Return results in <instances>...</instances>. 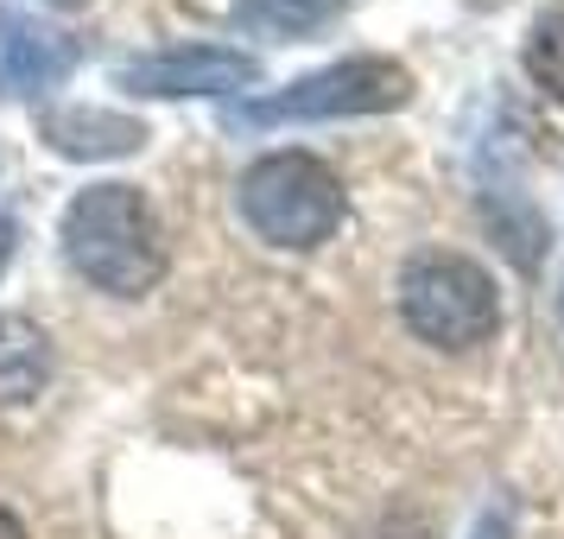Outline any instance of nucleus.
<instances>
[{
  "label": "nucleus",
  "instance_id": "nucleus-12",
  "mask_svg": "<svg viewBox=\"0 0 564 539\" xmlns=\"http://www.w3.org/2000/svg\"><path fill=\"white\" fill-rule=\"evenodd\" d=\"M20 255V223L13 216H0V273H7V260Z\"/></svg>",
  "mask_w": 564,
  "mask_h": 539
},
{
  "label": "nucleus",
  "instance_id": "nucleus-2",
  "mask_svg": "<svg viewBox=\"0 0 564 539\" xmlns=\"http://www.w3.org/2000/svg\"><path fill=\"white\" fill-rule=\"evenodd\" d=\"M235 204H241V223H248L260 241L299 255V248H317V241H330V235L343 229L349 197H343V179H336L324 159L267 153L241 172Z\"/></svg>",
  "mask_w": 564,
  "mask_h": 539
},
{
  "label": "nucleus",
  "instance_id": "nucleus-14",
  "mask_svg": "<svg viewBox=\"0 0 564 539\" xmlns=\"http://www.w3.org/2000/svg\"><path fill=\"white\" fill-rule=\"evenodd\" d=\"M52 7H89V0H52Z\"/></svg>",
  "mask_w": 564,
  "mask_h": 539
},
{
  "label": "nucleus",
  "instance_id": "nucleus-7",
  "mask_svg": "<svg viewBox=\"0 0 564 539\" xmlns=\"http://www.w3.org/2000/svg\"><path fill=\"white\" fill-rule=\"evenodd\" d=\"M39 133L64 159H128L147 147V121L140 115H115V108H45Z\"/></svg>",
  "mask_w": 564,
  "mask_h": 539
},
{
  "label": "nucleus",
  "instance_id": "nucleus-10",
  "mask_svg": "<svg viewBox=\"0 0 564 539\" xmlns=\"http://www.w3.org/2000/svg\"><path fill=\"white\" fill-rule=\"evenodd\" d=\"M527 77H533L552 103H564V13L539 20V32L527 39Z\"/></svg>",
  "mask_w": 564,
  "mask_h": 539
},
{
  "label": "nucleus",
  "instance_id": "nucleus-3",
  "mask_svg": "<svg viewBox=\"0 0 564 539\" xmlns=\"http://www.w3.org/2000/svg\"><path fill=\"white\" fill-rule=\"evenodd\" d=\"M400 317L432 349H476L501 324V292L469 255L425 248L400 267Z\"/></svg>",
  "mask_w": 564,
  "mask_h": 539
},
{
  "label": "nucleus",
  "instance_id": "nucleus-4",
  "mask_svg": "<svg viewBox=\"0 0 564 539\" xmlns=\"http://www.w3.org/2000/svg\"><path fill=\"white\" fill-rule=\"evenodd\" d=\"M412 103V71L393 57H336L311 77L285 83L273 96L229 108V128H285V121H349V115H387V108Z\"/></svg>",
  "mask_w": 564,
  "mask_h": 539
},
{
  "label": "nucleus",
  "instance_id": "nucleus-11",
  "mask_svg": "<svg viewBox=\"0 0 564 539\" xmlns=\"http://www.w3.org/2000/svg\"><path fill=\"white\" fill-rule=\"evenodd\" d=\"M469 539H513V514L495 502V508H482V520L469 527Z\"/></svg>",
  "mask_w": 564,
  "mask_h": 539
},
{
  "label": "nucleus",
  "instance_id": "nucleus-13",
  "mask_svg": "<svg viewBox=\"0 0 564 539\" xmlns=\"http://www.w3.org/2000/svg\"><path fill=\"white\" fill-rule=\"evenodd\" d=\"M0 539H26V527H20V514L0 508Z\"/></svg>",
  "mask_w": 564,
  "mask_h": 539
},
{
  "label": "nucleus",
  "instance_id": "nucleus-8",
  "mask_svg": "<svg viewBox=\"0 0 564 539\" xmlns=\"http://www.w3.org/2000/svg\"><path fill=\"white\" fill-rule=\"evenodd\" d=\"M52 381V343L32 317H0V407H26Z\"/></svg>",
  "mask_w": 564,
  "mask_h": 539
},
{
  "label": "nucleus",
  "instance_id": "nucleus-6",
  "mask_svg": "<svg viewBox=\"0 0 564 539\" xmlns=\"http://www.w3.org/2000/svg\"><path fill=\"white\" fill-rule=\"evenodd\" d=\"M77 71V39H64L57 26L0 7V96L7 103H39L57 83H70Z\"/></svg>",
  "mask_w": 564,
  "mask_h": 539
},
{
  "label": "nucleus",
  "instance_id": "nucleus-1",
  "mask_svg": "<svg viewBox=\"0 0 564 539\" xmlns=\"http://www.w3.org/2000/svg\"><path fill=\"white\" fill-rule=\"evenodd\" d=\"M57 241H64L70 273L89 280L96 292H115V299H147L165 273L159 216L140 184H83L64 209Z\"/></svg>",
  "mask_w": 564,
  "mask_h": 539
},
{
  "label": "nucleus",
  "instance_id": "nucleus-9",
  "mask_svg": "<svg viewBox=\"0 0 564 539\" xmlns=\"http://www.w3.org/2000/svg\"><path fill=\"white\" fill-rule=\"evenodd\" d=\"M343 7H349V0H235V26L254 32V39L292 45V39H305V32L330 26Z\"/></svg>",
  "mask_w": 564,
  "mask_h": 539
},
{
  "label": "nucleus",
  "instance_id": "nucleus-5",
  "mask_svg": "<svg viewBox=\"0 0 564 539\" xmlns=\"http://www.w3.org/2000/svg\"><path fill=\"white\" fill-rule=\"evenodd\" d=\"M260 77L254 52L235 45H165V52L128 57L121 64V89L133 96H159V103H191V96H229Z\"/></svg>",
  "mask_w": 564,
  "mask_h": 539
},
{
  "label": "nucleus",
  "instance_id": "nucleus-15",
  "mask_svg": "<svg viewBox=\"0 0 564 539\" xmlns=\"http://www.w3.org/2000/svg\"><path fill=\"white\" fill-rule=\"evenodd\" d=\"M558 317H564V292H558Z\"/></svg>",
  "mask_w": 564,
  "mask_h": 539
}]
</instances>
